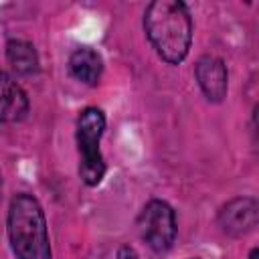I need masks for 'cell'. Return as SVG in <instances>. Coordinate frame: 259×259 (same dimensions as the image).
Instances as JSON below:
<instances>
[{
  "label": "cell",
  "instance_id": "6da1fadb",
  "mask_svg": "<svg viewBox=\"0 0 259 259\" xmlns=\"http://www.w3.org/2000/svg\"><path fill=\"white\" fill-rule=\"evenodd\" d=\"M144 26L156 53L170 65H178L190 49L192 22L178 0H156L146 8Z\"/></svg>",
  "mask_w": 259,
  "mask_h": 259
},
{
  "label": "cell",
  "instance_id": "30bf717a",
  "mask_svg": "<svg viewBox=\"0 0 259 259\" xmlns=\"http://www.w3.org/2000/svg\"><path fill=\"white\" fill-rule=\"evenodd\" d=\"M249 259H259V249H253L251 255H249Z\"/></svg>",
  "mask_w": 259,
  "mask_h": 259
},
{
  "label": "cell",
  "instance_id": "ba28073f",
  "mask_svg": "<svg viewBox=\"0 0 259 259\" xmlns=\"http://www.w3.org/2000/svg\"><path fill=\"white\" fill-rule=\"evenodd\" d=\"M69 71L73 73L75 79L87 83V85H97L103 73V61L97 51L89 47H81L71 53L69 57Z\"/></svg>",
  "mask_w": 259,
  "mask_h": 259
},
{
  "label": "cell",
  "instance_id": "3957f363",
  "mask_svg": "<svg viewBox=\"0 0 259 259\" xmlns=\"http://www.w3.org/2000/svg\"><path fill=\"white\" fill-rule=\"evenodd\" d=\"M105 130V115L97 107H87L77 119V146L81 154L79 176L87 186L101 182L105 174V162L99 150V140Z\"/></svg>",
  "mask_w": 259,
  "mask_h": 259
},
{
  "label": "cell",
  "instance_id": "277c9868",
  "mask_svg": "<svg viewBox=\"0 0 259 259\" xmlns=\"http://www.w3.org/2000/svg\"><path fill=\"white\" fill-rule=\"evenodd\" d=\"M138 231L156 253L170 249L176 237V219L170 204L164 200H150L138 217Z\"/></svg>",
  "mask_w": 259,
  "mask_h": 259
},
{
  "label": "cell",
  "instance_id": "8992f818",
  "mask_svg": "<svg viewBox=\"0 0 259 259\" xmlns=\"http://www.w3.org/2000/svg\"><path fill=\"white\" fill-rule=\"evenodd\" d=\"M196 79L208 101H223L227 95V67L217 57H202L196 63Z\"/></svg>",
  "mask_w": 259,
  "mask_h": 259
},
{
  "label": "cell",
  "instance_id": "52a82bcc",
  "mask_svg": "<svg viewBox=\"0 0 259 259\" xmlns=\"http://www.w3.org/2000/svg\"><path fill=\"white\" fill-rule=\"evenodd\" d=\"M28 111V97L22 87L8 75L0 73V121H18Z\"/></svg>",
  "mask_w": 259,
  "mask_h": 259
},
{
  "label": "cell",
  "instance_id": "9c48e42d",
  "mask_svg": "<svg viewBox=\"0 0 259 259\" xmlns=\"http://www.w3.org/2000/svg\"><path fill=\"white\" fill-rule=\"evenodd\" d=\"M6 55L10 65L20 75H32L38 71V55L34 47L26 40H10L6 45Z\"/></svg>",
  "mask_w": 259,
  "mask_h": 259
},
{
  "label": "cell",
  "instance_id": "8fae6325",
  "mask_svg": "<svg viewBox=\"0 0 259 259\" xmlns=\"http://www.w3.org/2000/svg\"><path fill=\"white\" fill-rule=\"evenodd\" d=\"M0 198H2V178H0Z\"/></svg>",
  "mask_w": 259,
  "mask_h": 259
},
{
  "label": "cell",
  "instance_id": "5b68a950",
  "mask_svg": "<svg viewBox=\"0 0 259 259\" xmlns=\"http://www.w3.org/2000/svg\"><path fill=\"white\" fill-rule=\"evenodd\" d=\"M257 200L249 196H239L227 202L219 212V223L225 233L233 237H241L257 227Z\"/></svg>",
  "mask_w": 259,
  "mask_h": 259
},
{
  "label": "cell",
  "instance_id": "7a4b0ae2",
  "mask_svg": "<svg viewBox=\"0 0 259 259\" xmlns=\"http://www.w3.org/2000/svg\"><path fill=\"white\" fill-rule=\"evenodd\" d=\"M8 237L16 259H53L47 221L32 194H16L8 208Z\"/></svg>",
  "mask_w": 259,
  "mask_h": 259
}]
</instances>
